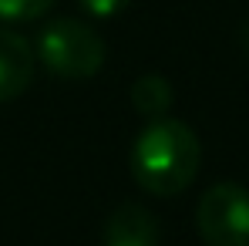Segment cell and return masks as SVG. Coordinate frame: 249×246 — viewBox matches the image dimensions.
Returning a JSON list of instances; mask_svg holds the SVG:
<instances>
[{"label": "cell", "instance_id": "5", "mask_svg": "<svg viewBox=\"0 0 249 246\" xmlns=\"http://www.w3.org/2000/svg\"><path fill=\"white\" fill-rule=\"evenodd\" d=\"M37 54L20 34L0 27V105L20 98L34 81Z\"/></svg>", "mask_w": 249, "mask_h": 246}, {"label": "cell", "instance_id": "8", "mask_svg": "<svg viewBox=\"0 0 249 246\" xmlns=\"http://www.w3.org/2000/svg\"><path fill=\"white\" fill-rule=\"evenodd\" d=\"M131 0H81V7L91 14V17H115L122 14Z\"/></svg>", "mask_w": 249, "mask_h": 246}, {"label": "cell", "instance_id": "9", "mask_svg": "<svg viewBox=\"0 0 249 246\" xmlns=\"http://www.w3.org/2000/svg\"><path fill=\"white\" fill-rule=\"evenodd\" d=\"M246 51H249V27H246Z\"/></svg>", "mask_w": 249, "mask_h": 246}, {"label": "cell", "instance_id": "3", "mask_svg": "<svg viewBox=\"0 0 249 246\" xmlns=\"http://www.w3.org/2000/svg\"><path fill=\"white\" fill-rule=\"evenodd\" d=\"M199 236L206 246H249V189L219 182L199 199Z\"/></svg>", "mask_w": 249, "mask_h": 246}, {"label": "cell", "instance_id": "6", "mask_svg": "<svg viewBox=\"0 0 249 246\" xmlns=\"http://www.w3.org/2000/svg\"><path fill=\"white\" fill-rule=\"evenodd\" d=\"M131 108L138 115H145L148 122L152 118H165L168 108H172V84L162 75H145L131 84Z\"/></svg>", "mask_w": 249, "mask_h": 246}, {"label": "cell", "instance_id": "7", "mask_svg": "<svg viewBox=\"0 0 249 246\" xmlns=\"http://www.w3.org/2000/svg\"><path fill=\"white\" fill-rule=\"evenodd\" d=\"M54 0H0V20L3 24H20V20H37L51 10Z\"/></svg>", "mask_w": 249, "mask_h": 246}, {"label": "cell", "instance_id": "1", "mask_svg": "<svg viewBox=\"0 0 249 246\" xmlns=\"http://www.w3.org/2000/svg\"><path fill=\"white\" fill-rule=\"evenodd\" d=\"M131 175L152 196H178L192 186L202 162L199 135L185 122L152 118L131 142Z\"/></svg>", "mask_w": 249, "mask_h": 246}, {"label": "cell", "instance_id": "4", "mask_svg": "<svg viewBox=\"0 0 249 246\" xmlns=\"http://www.w3.org/2000/svg\"><path fill=\"white\" fill-rule=\"evenodd\" d=\"M101 246H159V219L142 203L115 206L105 219Z\"/></svg>", "mask_w": 249, "mask_h": 246}, {"label": "cell", "instance_id": "2", "mask_svg": "<svg viewBox=\"0 0 249 246\" xmlns=\"http://www.w3.org/2000/svg\"><path fill=\"white\" fill-rule=\"evenodd\" d=\"M41 64L68 81H81V78H94L105 64V41L101 34L74 17H57L51 20L37 38V51Z\"/></svg>", "mask_w": 249, "mask_h": 246}]
</instances>
